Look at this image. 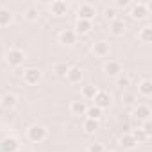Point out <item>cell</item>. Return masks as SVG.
Listing matches in <instances>:
<instances>
[{
	"mask_svg": "<svg viewBox=\"0 0 152 152\" xmlns=\"http://www.w3.org/2000/svg\"><path fill=\"white\" fill-rule=\"evenodd\" d=\"M125 29H127V25H125V22H124V20H120V18H116V20L109 22V32H111L113 36H124Z\"/></svg>",
	"mask_w": 152,
	"mask_h": 152,
	"instance_id": "10",
	"label": "cell"
},
{
	"mask_svg": "<svg viewBox=\"0 0 152 152\" xmlns=\"http://www.w3.org/2000/svg\"><path fill=\"white\" fill-rule=\"evenodd\" d=\"M0 148H2V152H18L20 150V141L13 136H6L0 141Z\"/></svg>",
	"mask_w": 152,
	"mask_h": 152,
	"instance_id": "6",
	"label": "cell"
},
{
	"mask_svg": "<svg viewBox=\"0 0 152 152\" xmlns=\"http://www.w3.org/2000/svg\"><path fill=\"white\" fill-rule=\"evenodd\" d=\"M131 134H132V138L136 140V143H145V141L150 138V136H148V134H147L143 129H134Z\"/></svg>",
	"mask_w": 152,
	"mask_h": 152,
	"instance_id": "25",
	"label": "cell"
},
{
	"mask_svg": "<svg viewBox=\"0 0 152 152\" xmlns=\"http://www.w3.org/2000/svg\"><path fill=\"white\" fill-rule=\"evenodd\" d=\"M106 16L107 20H116V7H106Z\"/></svg>",
	"mask_w": 152,
	"mask_h": 152,
	"instance_id": "30",
	"label": "cell"
},
{
	"mask_svg": "<svg viewBox=\"0 0 152 152\" xmlns=\"http://www.w3.org/2000/svg\"><path fill=\"white\" fill-rule=\"evenodd\" d=\"M16 102H18V97L13 95V93H6L2 99H0V104H2L6 109H13L16 106Z\"/></svg>",
	"mask_w": 152,
	"mask_h": 152,
	"instance_id": "17",
	"label": "cell"
},
{
	"mask_svg": "<svg viewBox=\"0 0 152 152\" xmlns=\"http://www.w3.org/2000/svg\"><path fill=\"white\" fill-rule=\"evenodd\" d=\"M86 104H84V100H73L72 104H70V113L73 115V116H83V115H86Z\"/></svg>",
	"mask_w": 152,
	"mask_h": 152,
	"instance_id": "13",
	"label": "cell"
},
{
	"mask_svg": "<svg viewBox=\"0 0 152 152\" xmlns=\"http://www.w3.org/2000/svg\"><path fill=\"white\" fill-rule=\"evenodd\" d=\"M138 91H140V95H143V97H150V95H152V81L143 79V81L138 84Z\"/></svg>",
	"mask_w": 152,
	"mask_h": 152,
	"instance_id": "18",
	"label": "cell"
},
{
	"mask_svg": "<svg viewBox=\"0 0 152 152\" xmlns=\"http://www.w3.org/2000/svg\"><path fill=\"white\" fill-rule=\"evenodd\" d=\"M150 115H152V111H150V107L145 106V104H140V106L134 109V118H136L138 122H150Z\"/></svg>",
	"mask_w": 152,
	"mask_h": 152,
	"instance_id": "9",
	"label": "cell"
},
{
	"mask_svg": "<svg viewBox=\"0 0 152 152\" xmlns=\"http://www.w3.org/2000/svg\"><path fill=\"white\" fill-rule=\"evenodd\" d=\"M23 16H25V20H27V22H36V20H38V16H39V9H38L36 6H29V7L25 9Z\"/></svg>",
	"mask_w": 152,
	"mask_h": 152,
	"instance_id": "22",
	"label": "cell"
},
{
	"mask_svg": "<svg viewBox=\"0 0 152 152\" xmlns=\"http://www.w3.org/2000/svg\"><path fill=\"white\" fill-rule=\"evenodd\" d=\"M100 116H102V109H99V107H95V106H91V107H88L86 109V118H90V120H100Z\"/></svg>",
	"mask_w": 152,
	"mask_h": 152,
	"instance_id": "24",
	"label": "cell"
},
{
	"mask_svg": "<svg viewBox=\"0 0 152 152\" xmlns=\"http://www.w3.org/2000/svg\"><path fill=\"white\" fill-rule=\"evenodd\" d=\"M66 72H68V66H66L64 63H57V64H54V73L57 75V77H64Z\"/></svg>",
	"mask_w": 152,
	"mask_h": 152,
	"instance_id": "28",
	"label": "cell"
},
{
	"mask_svg": "<svg viewBox=\"0 0 152 152\" xmlns=\"http://www.w3.org/2000/svg\"><path fill=\"white\" fill-rule=\"evenodd\" d=\"M93 106L99 107V109L109 107V106H111V95H109L107 91H104V90H99V91L95 93V97H93Z\"/></svg>",
	"mask_w": 152,
	"mask_h": 152,
	"instance_id": "3",
	"label": "cell"
},
{
	"mask_svg": "<svg viewBox=\"0 0 152 152\" xmlns=\"http://www.w3.org/2000/svg\"><path fill=\"white\" fill-rule=\"evenodd\" d=\"M97 91H99V90H97L95 86H84V88H83V97H84L86 100H93V97H95Z\"/></svg>",
	"mask_w": 152,
	"mask_h": 152,
	"instance_id": "26",
	"label": "cell"
},
{
	"mask_svg": "<svg viewBox=\"0 0 152 152\" xmlns=\"http://www.w3.org/2000/svg\"><path fill=\"white\" fill-rule=\"evenodd\" d=\"M138 39H140L141 43H150V41H152V27H150V25H145V27L140 31Z\"/></svg>",
	"mask_w": 152,
	"mask_h": 152,
	"instance_id": "21",
	"label": "cell"
},
{
	"mask_svg": "<svg viewBox=\"0 0 152 152\" xmlns=\"http://www.w3.org/2000/svg\"><path fill=\"white\" fill-rule=\"evenodd\" d=\"M93 29V23L88 22V20H77V23H75V34H88L90 31Z\"/></svg>",
	"mask_w": 152,
	"mask_h": 152,
	"instance_id": "15",
	"label": "cell"
},
{
	"mask_svg": "<svg viewBox=\"0 0 152 152\" xmlns=\"http://www.w3.org/2000/svg\"><path fill=\"white\" fill-rule=\"evenodd\" d=\"M141 129H143L148 136L152 134V125H150V122H143V127H141Z\"/></svg>",
	"mask_w": 152,
	"mask_h": 152,
	"instance_id": "31",
	"label": "cell"
},
{
	"mask_svg": "<svg viewBox=\"0 0 152 152\" xmlns=\"http://www.w3.org/2000/svg\"><path fill=\"white\" fill-rule=\"evenodd\" d=\"M83 129H84L86 134H93V132L99 129V122H97V120H90V118H86L84 124H83Z\"/></svg>",
	"mask_w": 152,
	"mask_h": 152,
	"instance_id": "23",
	"label": "cell"
},
{
	"mask_svg": "<svg viewBox=\"0 0 152 152\" xmlns=\"http://www.w3.org/2000/svg\"><path fill=\"white\" fill-rule=\"evenodd\" d=\"M93 54H95L97 57H106V56H109V43H106V41H97V43L93 45Z\"/></svg>",
	"mask_w": 152,
	"mask_h": 152,
	"instance_id": "14",
	"label": "cell"
},
{
	"mask_svg": "<svg viewBox=\"0 0 152 152\" xmlns=\"http://www.w3.org/2000/svg\"><path fill=\"white\" fill-rule=\"evenodd\" d=\"M116 84L120 86V88H127L129 84H131V77H129V75H125L124 72L118 75V77H116Z\"/></svg>",
	"mask_w": 152,
	"mask_h": 152,
	"instance_id": "27",
	"label": "cell"
},
{
	"mask_svg": "<svg viewBox=\"0 0 152 152\" xmlns=\"http://www.w3.org/2000/svg\"><path fill=\"white\" fill-rule=\"evenodd\" d=\"M127 4H129V2H127V0H118V2L115 4V7H125Z\"/></svg>",
	"mask_w": 152,
	"mask_h": 152,
	"instance_id": "32",
	"label": "cell"
},
{
	"mask_svg": "<svg viewBox=\"0 0 152 152\" xmlns=\"http://www.w3.org/2000/svg\"><path fill=\"white\" fill-rule=\"evenodd\" d=\"M41 81V70L39 68H27L23 72V83L29 86H34Z\"/></svg>",
	"mask_w": 152,
	"mask_h": 152,
	"instance_id": "4",
	"label": "cell"
},
{
	"mask_svg": "<svg viewBox=\"0 0 152 152\" xmlns=\"http://www.w3.org/2000/svg\"><path fill=\"white\" fill-rule=\"evenodd\" d=\"M64 79H66L70 84L81 83V79H83V70H81L79 66H68V72H66V75H64Z\"/></svg>",
	"mask_w": 152,
	"mask_h": 152,
	"instance_id": "8",
	"label": "cell"
},
{
	"mask_svg": "<svg viewBox=\"0 0 152 152\" xmlns=\"http://www.w3.org/2000/svg\"><path fill=\"white\" fill-rule=\"evenodd\" d=\"M148 9H147V4H132L131 7V18L132 20H145L148 16Z\"/></svg>",
	"mask_w": 152,
	"mask_h": 152,
	"instance_id": "7",
	"label": "cell"
},
{
	"mask_svg": "<svg viewBox=\"0 0 152 152\" xmlns=\"http://www.w3.org/2000/svg\"><path fill=\"white\" fill-rule=\"evenodd\" d=\"M13 22V13L6 7H0V27H6Z\"/></svg>",
	"mask_w": 152,
	"mask_h": 152,
	"instance_id": "20",
	"label": "cell"
},
{
	"mask_svg": "<svg viewBox=\"0 0 152 152\" xmlns=\"http://www.w3.org/2000/svg\"><path fill=\"white\" fill-rule=\"evenodd\" d=\"M6 61H7L9 66L18 68L20 64H23L25 54H23V50H20V48H11V50H7V54H6Z\"/></svg>",
	"mask_w": 152,
	"mask_h": 152,
	"instance_id": "2",
	"label": "cell"
},
{
	"mask_svg": "<svg viewBox=\"0 0 152 152\" xmlns=\"http://www.w3.org/2000/svg\"><path fill=\"white\" fill-rule=\"evenodd\" d=\"M77 15H79V20H88L91 22L97 15V9L91 6V4H81L77 7Z\"/></svg>",
	"mask_w": 152,
	"mask_h": 152,
	"instance_id": "5",
	"label": "cell"
},
{
	"mask_svg": "<svg viewBox=\"0 0 152 152\" xmlns=\"http://www.w3.org/2000/svg\"><path fill=\"white\" fill-rule=\"evenodd\" d=\"M50 13L56 15V16H63L68 13V4L63 2V0H54V2L50 4Z\"/></svg>",
	"mask_w": 152,
	"mask_h": 152,
	"instance_id": "11",
	"label": "cell"
},
{
	"mask_svg": "<svg viewBox=\"0 0 152 152\" xmlns=\"http://www.w3.org/2000/svg\"><path fill=\"white\" fill-rule=\"evenodd\" d=\"M88 152H106V148H104L102 143H91L88 147Z\"/></svg>",
	"mask_w": 152,
	"mask_h": 152,
	"instance_id": "29",
	"label": "cell"
},
{
	"mask_svg": "<svg viewBox=\"0 0 152 152\" xmlns=\"http://www.w3.org/2000/svg\"><path fill=\"white\" fill-rule=\"evenodd\" d=\"M27 138L31 141H34V143H41L47 138V129L43 125H39V124H34V125H31L27 129Z\"/></svg>",
	"mask_w": 152,
	"mask_h": 152,
	"instance_id": "1",
	"label": "cell"
},
{
	"mask_svg": "<svg viewBox=\"0 0 152 152\" xmlns=\"http://www.w3.org/2000/svg\"><path fill=\"white\" fill-rule=\"evenodd\" d=\"M104 72L107 73V75H111V77H118V75L122 73V64L118 63V61H107L106 64H104Z\"/></svg>",
	"mask_w": 152,
	"mask_h": 152,
	"instance_id": "12",
	"label": "cell"
},
{
	"mask_svg": "<svg viewBox=\"0 0 152 152\" xmlns=\"http://www.w3.org/2000/svg\"><path fill=\"white\" fill-rule=\"evenodd\" d=\"M75 39H77V34H75L73 31H70V29H66V31H63V32L59 34V41H61L63 45H73Z\"/></svg>",
	"mask_w": 152,
	"mask_h": 152,
	"instance_id": "16",
	"label": "cell"
},
{
	"mask_svg": "<svg viewBox=\"0 0 152 152\" xmlns=\"http://www.w3.org/2000/svg\"><path fill=\"white\" fill-rule=\"evenodd\" d=\"M120 145H122L124 148L131 150V148H134L138 143H136V140L132 138V134H131V132H127V134H124V136L120 138Z\"/></svg>",
	"mask_w": 152,
	"mask_h": 152,
	"instance_id": "19",
	"label": "cell"
}]
</instances>
